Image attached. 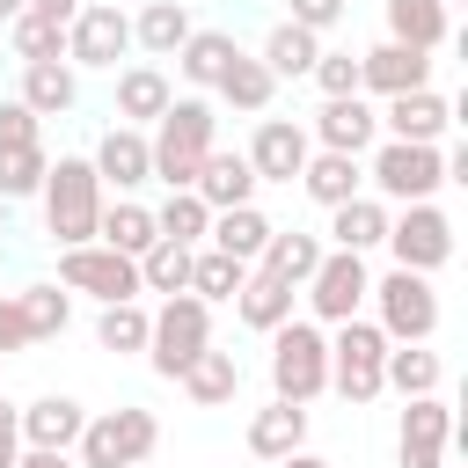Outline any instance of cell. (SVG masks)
Here are the masks:
<instances>
[{
  "instance_id": "36",
  "label": "cell",
  "mask_w": 468,
  "mask_h": 468,
  "mask_svg": "<svg viewBox=\"0 0 468 468\" xmlns=\"http://www.w3.org/2000/svg\"><path fill=\"white\" fill-rule=\"evenodd\" d=\"M234 307H241V322L249 329H285L292 322V285H278V278H263V271H249L241 278V292H234Z\"/></svg>"
},
{
  "instance_id": "52",
  "label": "cell",
  "mask_w": 468,
  "mask_h": 468,
  "mask_svg": "<svg viewBox=\"0 0 468 468\" xmlns=\"http://www.w3.org/2000/svg\"><path fill=\"white\" fill-rule=\"evenodd\" d=\"M22 7H29V0H0V22H15V15H22Z\"/></svg>"
},
{
  "instance_id": "55",
  "label": "cell",
  "mask_w": 468,
  "mask_h": 468,
  "mask_svg": "<svg viewBox=\"0 0 468 468\" xmlns=\"http://www.w3.org/2000/svg\"><path fill=\"white\" fill-rule=\"evenodd\" d=\"M139 468H154V461H139Z\"/></svg>"
},
{
  "instance_id": "53",
  "label": "cell",
  "mask_w": 468,
  "mask_h": 468,
  "mask_svg": "<svg viewBox=\"0 0 468 468\" xmlns=\"http://www.w3.org/2000/svg\"><path fill=\"white\" fill-rule=\"evenodd\" d=\"M0 234H7V197H0Z\"/></svg>"
},
{
  "instance_id": "7",
  "label": "cell",
  "mask_w": 468,
  "mask_h": 468,
  "mask_svg": "<svg viewBox=\"0 0 468 468\" xmlns=\"http://www.w3.org/2000/svg\"><path fill=\"white\" fill-rule=\"evenodd\" d=\"M373 307H380V336L388 344H431L439 336V292H431V278H417V271H388V278H373V292H366Z\"/></svg>"
},
{
  "instance_id": "9",
  "label": "cell",
  "mask_w": 468,
  "mask_h": 468,
  "mask_svg": "<svg viewBox=\"0 0 468 468\" xmlns=\"http://www.w3.org/2000/svg\"><path fill=\"white\" fill-rule=\"evenodd\" d=\"M300 292H307V322L336 329V322H358V307H366V292H373V271H366V256H351V249H322V263H314V278H307Z\"/></svg>"
},
{
  "instance_id": "32",
  "label": "cell",
  "mask_w": 468,
  "mask_h": 468,
  "mask_svg": "<svg viewBox=\"0 0 468 468\" xmlns=\"http://www.w3.org/2000/svg\"><path fill=\"white\" fill-rule=\"evenodd\" d=\"M263 241H271V219H263L256 205L212 212V227H205V249H219V256H234V263H256V256H263Z\"/></svg>"
},
{
  "instance_id": "11",
  "label": "cell",
  "mask_w": 468,
  "mask_h": 468,
  "mask_svg": "<svg viewBox=\"0 0 468 468\" xmlns=\"http://www.w3.org/2000/svg\"><path fill=\"white\" fill-rule=\"evenodd\" d=\"M58 285L117 307V300H139V263L102 249V241H80V249H58Z\"/></svg>"
},
{
  "instance_id": "20",
  "label": "cell",
  "mask_w": 468,
  "mask_h": 468,
  "mask_svg": "<svg viewBox=\"0 0 468 468\" xmlns=\"http://www.w3.org/2000/svg\"><path fill=\"white\" fill-rule=\"evenodd\" d=\"M300 190L322 205V212H336V205H351V197H366V161L358 154H307V168H300Z\"/></svg>"
},
{
  "instance_id": "40",
  "label": "cell",
  "mask_w": 468,
  "mask_h": 468,
  "mask_svg": "<svg viewBox=\"0 0 468 468\" xmlns=\"http://www.w3.org/2000/svg\"><path fill=\"white\" fill-rule=\"evenodd\" d=\"M205 227H212V212H205V197H190V190H168V205L154 212V234H161V241H183V249H197Z\"/></svg>"
},
{
  "instance_id": "4",
  "label": "cell",
  "mask_w": 468,
  "mask_h": 468,
  "mask_svg": "<svg viewBox=\"0 0 468 468\" xmlns=\"http://www.w3.org/2000/svg\"><path fill=\"white\" fill-rule=\"evenodd\" d=\"M154 446H161V417L124 402V410H102V417L80 424L73 468H139V461H154Z\"/></svg>"
},
{
  "instance_id": "39",
  "label": "cell",
  "mask_w": 468,
  "mask_h": 468,
  "mask_svg": "<svg viewBox=\"0 0 468 468\" xmlns=\"http://www.w3.org/2000/svg\"><path fill=\"white\" fill-rule=\"evenodd\" d=\"M15 300H22L29 344H44V336H66V322H73V292H66V285H29V292H15Z\"/></svg>"
},
{
  "instance_id": "18",
  "label": "cell",
  "mask_w": 468,
  "mask_h": 468,
  "mask_svg": "<svg viewBox=\"0 0 468 468\" xmlns=\"http://www.w3.org/2000/svg\"><path fill=\"white\" fill-rule=\"evenodd\" d=\"M410 88H431V58L410 51V44H373L358 51V95H410Z\"/></svg>"
},
{
  "instance_id": "26",
  "label": "cell",
  "mask_w": 468,
  "mask_h": 468,
  "mask_svg": "<svg viewBox=\"0 0 468 468\" xmlns=\"http://www.w3.org/2000/svg\"><path fill=\"white\" fill-rule=\"evenodd\" d=\"M95 241L102 249H117V256H146L161 234H154V205H139V197H102V219H95Z\"/></svg>"
},
{
  "instance_id": "1",
  "label": "cell",
  "mask_w": 468,
  "mask_h": 468,
  "mask_svg": "<svg viewBox=\"0 0 468 468\" xmlns=\"http://www.w3.org/2000/svg\"><path fill=\"white\" fill-rule=\"evenodd\" d=\"M212 132H219V117H212V102H205V95L168 102V110H161V124H154V139H146V154H154V183L190 190V183H197V161L219 146Z\"/></svg>"
},
{
  "instance_id": "28",
  "label": "cell",
  "mask_w": 468,
  "mask_h": 468,
  "mask_svg": "<svg viewBox=\"0 0 468 468\" xmlns=\"http://www.w3.org/2000/svg\"><path fill=\"white\" fill-rule=\"evenodd\" d=\"M176 388H183V395H190L197 410H227V402L241 395V358H234V351H212V344H205V351H197V358L183 366V380H176Z\"/></svg>"
},
{
  "instance_id": "24",
  "label": "cell",
  "mask_w": 468,
  "mask_h": 468,
  "mask_svg": "<svg viewBox=\"0 0 468 468\" xmlns=\"http://www.w3.org/2000/svg\"><path fill=\"white\" fill-rule=\"evenodd\" d=\"M190 7L183 0H146L139 15H132V51H146V58H176L183 44H190Z\"/></svg>"
},
{
  "instance_id": "41",
  "label": "cell",
  "mask_w": 468,
  "mask_h": 468,
  "mask_svg": "<svg viewBox=\"0 0 468 468\" xmlns=\"http://www.w3.org/2000/svg\"><path fill=\"white\" fill-rule=\"evenodd\" d=\"M241 278H249V263H234V256H219V249H197V256H190V292H197L205 307H212V300H234Z\"/></svg>"
},
{
  "instance_id": "46",
  "label": "cell",
  "mask_w": 468,
  "mask_h": 468,
  "mask_svg": "<svg viewBox=\"0 0 468 468\" xmlns=\"http://www.w3.org/2000/svg\"><path fill=\"white\" fill-rule=\"evenodd\" d=\"M344 7H351V0H292V15H285V22H300L307 37H322V29H336V22H344Z\"/></svg>"
},
{
  "instance_id": "22",
  "label": "cell",
  "mask_w": 468,
  "mask_h": 468,
  "mask_svg": "<svg viewBox=\"0 0 468 468\" xmlns=\"http://www.w3.org/2000/svg\"><path fill=\"white\" fill-rule=\"evenodd\" d=\"M176 102V88H168V73L154 66V58H139V66H124L117 73V124H161V110Z\"/></svg>"
},
{
  "instance_id": "30",
  "label": "cell",
  "mask_w": 468,
  "mask_h": 468,
  "mask_svg": "<svg viewBox=\"0 0 468 468\" xmlns=\"http://www.w3.org/2000/svg\"><path fill=\"white\" fill-rule=\"evenodd\" d=\"M446 29H453V15L439 0H388V44H410V51L431 58L446 44Z\"/></svg>"
},
{
  "instance_id": "13",
  "label": "cell",
  "mask_w": 468,
  "mask_h": 468,
  "mask_svg": "<svg viewBox=\"0 0 468 468\" xmlns=\"http://www.w3.org/2000/svg\"><path fill=\"white\" fill-rule=\"evenodd\" d=\"M446 446H453V402H446V395H417V402H402V424H395V468H446Z\"/></svg>"
},
{
  "instance_id": "37",
  "label": "cell",
  "mask_w": 468,
  "mask_h": 468,
  "mask_svg": "<svg viewBox=\"0 0 468 468\" xmlns=\"http://www.w3.org/2000/svg\"><path fill=\"white\" fill-rule=\"evenodd\" d=\"M190 256L197 249H183V241H154L146 256H139V292H190Z\"/></svg>"
},
{
  "instance_id": "8",
  "label": "cell",
  "mask_w": 468,
  "mask_h": 468,
  "mask_svg": "<svg viewBox=\"0 0 468 468\" xmlns=\"http://www.w3.org/2000/svg\"><path fill=\"white\" fill-rule=\"evenodd\" d=\"M380 358H388V336H380L373 322H336V329H329V388H336L351 410H366V402L388 395V388H380Z\"/></svg>"
},
{
  "instance_id": "49",
  "label": "cell",
  "mask_w": 468,
  "mask_h": 468,
  "mask_svg": "<svg viewBox=\"0 0 468 468\" xmlns=\"http://www.w3.org/2000/svg\"><path fill=\"white\" fill-rule=\"evenodd\" d=\"M15 468H73V453H44V446H22Z\"/></svg>"
},
{
  "instance_id": "5",
  "label": "cell",
  "mask_w": 468,
  "mask_h": 468,
  "mask_svg": "<svg viewBox=\"0 0 468 468\" xmlns=\"http://www.w3.org/2000/svg\"><path fill=\"white\" fill-rule=\"evenodd\" d=\"M366 183L380 205H431L446 190V146H402V139H380L373 161H366Z\"/></svg>"
},
{
  "instance_id": "6",
  "label": "cell",
  "mask_w": 468,
  "mask_h": 468,
  "mask_svg": "<svg viewBox=\"0 0 468 468\" xmlns=\"http://www.w3.org/2000/svg\"><path fill=\"white\" fill-rule=\"evenodd\" d=\"M205 344H212V307H205L197 292H168V300L154 307V322H146V366H154L161 380H183V366H190Z\"/></svg>"
},
{
  "instance_id": "12",
  "label": "cell",
  "mask_w": 468,
  "mask_h": 468,
  "mask_svg": "<svg viewBox=\"0 0 468 468\" xmlns=\"http://www.w3.org/2000/svg\"><path fill=\"white\" fill-rule=\"evenodd\" d=\"M132 51V15L124 7H110V0H80V15L66 22V66L80 73V66H110L117 73V58Z\"/></svg>"
},
{
  "instance_id": "16",
  "label": "cell",
  "mask_w": 468,
  "mask_h": 468,
  "mask_svg": "<svg viewBox=\"0 0 468 468\" xmlns=\"http://www.w3.org/2000/svg\"><path fill=\"white\" fill-rule=\"evenodd\" d=\"M380 132L402 139V146H439L453 132V102L439 88H410V95H388L380 102Z\"/></svg>"
},
{
  "instance_id": "45",
  "label": "cell",
  "mask_w": 468,
  "mask_h": 468,
  "mask_svg": "<svg viewBox=\"0 0 468 468\" xmlns=\"http://www.w3.org/2000/svg\"><path fill=\"white\" fill-rule=\"evenodd\" d=\"M15 146H44V117H29L22 102H0V154Z\"/></svg>"
},
{
  "instance_id": "10",
  "label": "cell",
  "mask_w": 468,
  "mask_h": 468,
  "mask_svg": "<svg viewBox=\"0 0 468 468\" xmlns=\"http://www.w3.org/2000/svg\"><path fill=\"white\" fill-rule=\"evenodd\" d=\"M380 249L395 256V271L431 278V271L453 256V219H446L439 205H402V212H388V241H380Z\"/></svg>"
},
{
  "instance_id": "21",
  "label": "cell",
  "mask_w": 468,
  "mask_h": 468,
  "mask_svg": "<svg viewBox=\"0 0 468 468\" xmlns=\"http://www.w3.org/2000/svg\"><path fill=\"white\" fill-rule=\"evenodd\" d=\"M80 424H88V410H80L73 395H37V402H22V446H44V453H73Z\"/></svg>"
},
{
  "instance_id": "35",
  "label": "cell",
  "mask_w": 468,
  "mask_h": 468,
  "mask_svg": "<svg viewBox=\"0 0 468 468\" xmlns=\"http://www.w3.org/2000/svg\"><path fill=\"white\" fill-rule=\"evenodd\" d=\"M234 51H241V44H234L227 29H190V44L176 51V73H183L190 88H219V73L234 66Z\"/></svg>"
},
{
  "instance_id": "19",
  "label": "cell",
  "mask_w": 468,
  "mask_h": 468,
  "mask_svg": "<svg viewBox=\"0 0 468 468\" xmlns=\"http://www.w3.org/2000/svg\"><path fill=\"white\" fill-rule=\"evenodd\" d=\"M190 197H205V212H234V205H256V176H249V161H241V154L212 146V154L197 161V183H190Z\"/></svg>"
},
{
  "instance_id": "34",
  "label": "cell",
  "mask_w": 468,
  "mask_h": 468,
  "mask_svg": "<svg viewBox=\"0 0 468 468\" xmlns=\"http://www.w3.org/2000/svg\"><path fill=\"white\" fill-rule=\"evenodd\" d=\"M263 66H271V80H307L314 73V58H322V37H307L300 22H278L271 37H263V51H256Z\"/></svg>"
},
{
  "instance_id": "23",
  "label": "cell",
  "mask_w": 468,
  "mask_h": 468,
  "mask_svg": "<svg viewBox=\"0 0 468 468\" xmlns=\"http://www.w3.org/2000/svg\"><path fill=\"white\" fill-rule=\"evenodd\" d=\"M314 263H322V234H300V227H271V241H263V256L249 263V271H263V278H278V285H307L314 278Z\"/></svg>"
},
{
  "instance_id": "27",
  "label": "cell",
  "mask_w": 468,
  "mask_h": 468,
  "mask_svg": "<svg viewBox=\"0 0 468 468\" xmlns=\"http://www.w3.org/2000/svg\"><path fill=\"white\" fill-rule=\"evenodd\" d=\"M380 388H395L402 402H417V395H439V388H446V366H439L431 344H388V358H380Z\"/></svg>"
},
{
  "instance_id": "3",
  "label": "cell",
  "mask_w": 468,
  "mask_h": 468,
  "mask_svg": "<svg viewBox=\"0 0 468 468\" xmlns=\"http://www.w3.org/2000/svg\"><path fill=\"white\" fill-rule=\"evenodd\" d=\"M271 395L300 402V410L314 395H329V329L322 322L292 314L285 329H271Z\"/></svg>"
},
{
  "instance_id": "33",
  "label": "cell",
  "mask_w": 468,
  "mask_h": 468,
  "mask_svg": "<svg viewBox=\"0 0 468 468\" xmlns=\"http://www.w3.org/2000/svg\"><path fill=\"white\" fill-rule=\"evenodd\" d=\"M227 110H241V117H263L271 110V95H278V80H271V66L263 58H249V51H234V66L219 73V88H212Z\"/></svg>"
},
{
  "instance_id": "44",
  "label": "cell",
  "mask_w": 468,
  "mask_h": 468,
  "mask_svg": "<svg viewBox=\"0 0 468 468\" xmlns=\"http://www.w3.org/2000/svg\"><path fill=\"white\" fill-rule=\"evenodd\" d=\"M307 80L322 88V102H329V95H358V51H322Z\"/></svg>"
},
{
  "instance_id": "15",
  "label": "cell",
  "mask_w": 468,
  "mask_h": 468,
  "mask_svg": "<svg viewBox=\"0 0 468 468\" xmlns=\"http://www.w3.org/2000/svg\"><path fill=\"white\" fill-rule=\"evenodd\" d=\"M307 139L322 146V154H373L380 146V110L366 102V95H329L322 110H314V124H307Z\"/></svg>"
},
{
  "instance_id": "48",
  "label": "cell",
  "mask_w": 468,
  "mask_h": 468,
  "mask_svg": "<svg viewBox=\"0 0 468 468\" xmlns=\"http://www.w3.org/2000/svg\"><path fill=\"white\" fill-rule=\"evenodd\" d=\"M15 461H22V402L0 395V468H15Z\"/></svg>"
},
{
  "instance_id": "42",
  "label": "cell",
  "mask_w": 468,
  "mask_h": 468,
  "mask_svg": "<svg viewBox=\"0 0 468 468\" xmlns=\"http://www.w3.org/2000/svg\"><path fill=\"white\" fill-rule=\"evenodd\" d=\"M146 322H154V314H146L139 300H117V307L95 314V344L117 351V358H124V351H146Z\"/></svg>"
},
{
  "instance_id": "17",
  "label": "cell",
  "mask_w": 468,
  "mask_h": 468,
  "mask_svg": "<svg viewBox=\"0 0 468 468\" xmlns=\"http://www.w3.org/2000/svg\"><path fill=\"white\" fill-rule=\"evenodd\" d=\"M88 168H95V183H102V190L132 197L139 183H154V154H146V132H132V124H110V132L95 139Z\"/></svg>"
},
{
  "instance_id": "47",
  "label": "cell",
  "mask_w": 468,
  "mask_h": 468,
  "mask_svg": "<svg viewBox=\"0 0 468 468\" xmlns=\"http://www.w3.org/2000/svg\"><path fill=\"white\" fill-rule=\"evenodd\" d=\"M7 351H29V322H22V300L0 292V358Z\"/></svg>"
},
{
  "instance_id": "54",
  "label": "cell",
  "mask_w": 468,
  "mask_h": 468,
  "mask_svg": "<svg viewBox=\"0 0 468 468\" xmlns=\"http://www.w3.org/2000/svg\"><path fill=\"white\" fill-rule=\"evenodd\" d=\"M439 7H446V15H453V7H461V0H439Z\"/></svg>"
},
{
  "instance_id": "38",
  "label": "cell",
  "mask_w": 468,
  "mask_h": 468,
  "mask_svg": "<svg viewBox=\"0 0 468 468\" xmlns=\"http://www.w3.org/2000/svg\"><path fill=\"white\" fill-rule=\"evenodd\" d=\"M7 44H15V58L22 66H37V58H66V22H51V15H15L7 22Z\"/></svg>"
},
{
  "instance_id": "51",
  "label": "cell",
  "mask_w": 468,
  "mask_h": 468,
  "mask_svg": "<svg viewBox=\"0 0 468 468\" xmlns=\"http://www.w3.org/2000/svg\"><path fill=\"white\" fill-rule=\"evenodd\" d=\"M278 468H329V461H322V453H307V446H300V453H285V461H278Z\"/></svg>"
},
{
  "instance_id": "2",
  "label": "cell",
  "mask_w": 468,
  "mask_h": 468,
  "mask_svg": "<svg viewBox=\"0 0 468 468\" xmlns=\"http://www.w3.org/2000/svg\"><path fill=\"white\" fill-rule=\"evenodd\" d=\"M44 234L58 241V249H80V241H95V219H102V183H95V168H88V154H58L51 168H44Z\"/></svg>"
},
{
  "instance_id": "25",
  "label": "cell",
  "mask_w": 468,
  "mask_h": 468,
  "mask_svg": "<svg viewBox=\"0 0 468 468\" xmlns=\"http://www.w3.org/2000/svg\"><path fill=\"white\" fill-rule=\"evenodd\" d=\"M29 117H66L73 102H80V73L66 66V58H37V66H22V95H15Z\"/></svg>"
},
{
  "instance_id": "43",
  "label": "cell",
  "mask_w": 468,
  "mask_h": 468,
  "mask_svg": "<svg viewBox=\"0 0 468 468\" xmlns=\"http://www.w3.org/2000/svg\"><path fill=\"white\" fill-rule=\"evenodd\" d=\"M44 146H15V154H0V197L15 205V197H37L44 190Z\"/></svg>"
},
{
  "instance_id": "50",
  "label": "cell",
  "mask_w": 468,
  "mask_h": 468,
  "mask_svg": "<svg viewBox=\"0 0 468 468\" xmlns=\"http://www.w3.org/2000/svg\"><path fill=\"white\" fill-rule=\"evenodd\" d=\"M29 15H51V22H73L80 0H29Z\"/></svg>"
},
{
  "instance_id": "29",
  "label": "cell",
  "mask_w": 468,
  "mask_h": 468,
  "mask_svg": "<svg viewBox=\"0 0 468 468\" xmlns=\"http://www.w3.org/2000/svg\"><path fill=\"white\" fill-rule=\"evenodd\" d=\"M300 446H307V410L271 395V410L249 417V453H256V461H285V453H300Z\"/></svg>"
},
{
  "instance_id": "14",
  "label": "cell",
  "mask_w": 468,
  "mask_h": 468,
  "mask_svg": "<svg viewBox=\"0 0 468 468\" xmlns=\"http://www.w3.org/2000/svg\"><path fill=\"white\" fill-rule=\"evenodd\" d=\"M307 154H314V139H307V124H300V117H263V124H256V139L241 146V161H249V176H256V183H300Z\"/></svg>"
},
{
  "instance_id": "31",
  "label": "cell",
  "mask_w": 468,
  "mask_h": 468,
  "mask_svg": "<svg viewBox=\"0 0 468 468\" xmlns=\"http://www.w3.org/2000/svg\"><path fill=\"white\" fill-rule=\"evenodd\" d=\"M380 241H388V205H380V197H351V205L329 212V241H322V249L366 256V249H380Z\"/></svg>"
}]
</instances>
